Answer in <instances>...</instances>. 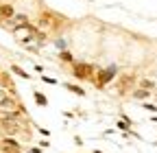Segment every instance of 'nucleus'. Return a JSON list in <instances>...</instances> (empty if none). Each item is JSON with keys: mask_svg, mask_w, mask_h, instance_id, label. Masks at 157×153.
Returning a JSON list of instances; mask_svg holds the SVG:
<instances>
[{"mask_svg": "<svg viewBox=\"0 0 157 153\" xmlns=\"http://www.w3.org/2000/svg\"><path fill=\"white\" fill-rule=\"evenodd\" d=\"M133 96L135 99H146L148 96V90H133Z\"/></svg>", "mask_w": 157, "mask_h": 153, "instance_id": "6e6552de", "label": "nucleus"}, {"mask_svg": "<svg viewBox=\"0 0 157 153\" xmlns=\"http://www.w3.org/2000/svg\"><path fill=\"white\" fill-rule=\"evenodd\" d=\"M142 107L146 112H157V105H153V103H142Z\"/></svg>", "mask_w": 157, "mask_h": 153, "instance_id": "1a4fd4ad", "label": "nucleus"}, {"mask_svg": "<svg viewBox=\"0 0 157 153\" xmlns=\"http://www.w3.org/2000/svg\"><path fill=\"white\" fill-rule=\"evenodd\" d=\"M59 57H61L63 61H70V64L74 61V57H72V53H68V50H61V53H59Z\"/></svg>", "mask_w": 157, "mask_h": 153, "instance_id": "0eeeda50", "label": "nucleus"}, {"mask_svg": "<svg viewBox=\"0 0 157 153\" xmlns=\"http://www.w3.org/2000/svg\"><path fill=\"white\" fill-rule=\"evenodd\" d=\"M94 153H103V151H101V149H94Z\"/></svg>", "mask_w": 157, "mask_h": 153, "instance_id": "4468645a", "label": "nucleus"}, {"mask_svg": "<svg viewBox=\"0 0 157 153\" xmlns=\"http://www.w3.org/2000/svg\"><path fill=\"white\" fill-rule=\"evenodd\" d=\"M11 70H13V74H17V76H22V79H31V74L26 72V70H22V68H20V66H11Z\"/></svg>", "mask_w": 157, "mask_h": 153, "instance_id": "423d86ee", "label": "nucleus"}, {"mask_svg": "<svg viewBox=\"0 0 157 153\" xmlns=\"http://www.w3.org/2000/svg\"><path fill=\"white\" fill-rule=\"evenodd\" d=\"M66 90H68V92H74L76 96H85V90L78 88V85H74V83H66Z\"/></svg>", "mask_w": 157, "mask_h": 153, "instance_id": "39448f33", "label": "nucleus"}, {"mask_svg": "<svg viewBox=\"0 0 157 153\" xmlns=\"http://www.w3.org/2000/svg\"><path fill=\"white\" fill-rule=\"evenodd\" d=\"M0 18H5V20H9V18H15L13 5H0Z\"/></svg>", "mask_w": 157, "mask_h": 153, "instance_id": "7ed1b4c3", "label": "nucleus"}, {"mask_svg": "<svg viewBox=\"0 0 157 153\" xmlns=\"http://www.w3.org/2000/svg\"><path fill=\"white\" fill-rule=\"evenodd\" d=\"M31 153H42V149H39V147H33V149H31Z\"/></svg>", "mask_w": 157, "mask_h": 153, "instance_id": "ddd939ff", "label": "nucleus"}, {"mask_svg": "<svg viewBox=\"0 0 157 153\" xmlns=\"http://www.w3.org/2000/svg\"><path fill=\"white\" fill-rule=\"evenodd\" d=\"M116 68L113 66H109V68H105V70H98V88H103L105 83H109L113 76H116Z\"/></svg>", "mask_w": 157, "mask_h": 153, "instance_id": "f257e3e1", "label": "nucleus"}, {"mask_svg": "<svg viewBox=\"0 0 157 153\" xmlns=\"http://www.w3.org/2000/svg\"><path fill=\"white\" fill-rule=\"evenodd\" d=\"M39 147L46 149V147H50V142H48V140H39Z\"/></svg>", "mask_w": 157, "mask_h": 153, "instance_id": "f8f14e48", "label": "nucleus"}, {"mask_svg": "<svg viewBox=\"0 0 157 153\" xmlns=\"http://www.w3.org/2000/svg\"><path fill=\"white\" fill-rule=\"evenodd\" d=\"M42 79H44V83H50V85H57V79H52V76H44V74H42Z\"/></svg>", "mask_w": 157, "mask_h": 153, "instance_id": "9d476101", "label": "nucleus"}, {"mask_svg": "<svg viewBox=\"0 0 157 153\" xmlns=\"http://www.w3.org/2000/svg\"><path fill=\"white\" fill-rule=\"evenodd\" d=\"M33 99H35V103H37L39 107H46V105H48V99L44 96V94H42V92H37V90L33 92Z\"/></svg>", "mask_w": 157, "mask_h": 153, "instance_id": "20e7f679", "label": "nucleus"}, {"mask_svg": "<svg viewBox=\"0 0 157 153\" xmlns=\"http://www.w3.org/2000/svg\"><path fill=\"white\" fill-rule=\"evenodd\" d=\"M37 131H39V133H42V136H46V138L50 136V133H48V129H44V127H37Z\"/></svg>", "mask_w": 157, "mask_h": 153, "instance_id": "9b49d317", "label": "nucleus"}, {"mask_svg": "<svg viewBox=\"0 0 157 153\" xmlns=\"http://www.w3.org/2000/svg\"><path fill=\"white\" fill-rule=\"evenodd\" d=\"M155 147H157V142H155Z\"/></svg>", "mask_w": 157, "mask_h": 153, "instance_id": "2eb2a0df", "label": "nucleus"}, {"mask_svg": "<svg viewBox=\"0 0 157 153\" xmlns=\"http://www.w3.org/2000/svg\"><path fill=\"white\" fill-rule=\"evenodd\" d=\"M74 74L78 76V79H92L94 70H92V66H87V64H76V66H74Z\"/></svg>", "mask_w": 157, "mask_h": 153, "instance_id": "f03ea898", "label": "nucleus"}]
</instances>
